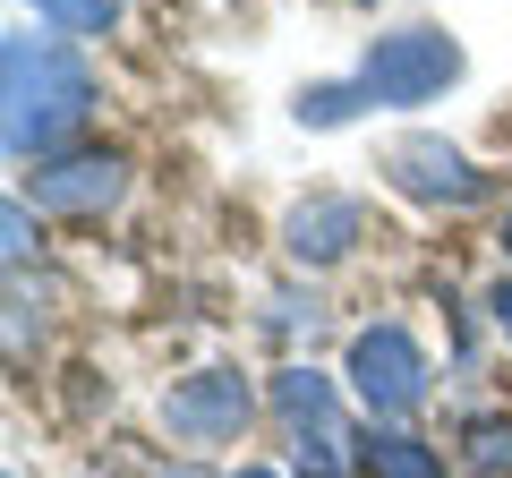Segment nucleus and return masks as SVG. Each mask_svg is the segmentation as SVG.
<instances>
[{
  "mask_svg": "<svg viewBox=\"0 0 512 478\" xmlns=\"http://www.w3.org/2000/svg\"><path fill=\"white\" fill-rule=\"evenodd\" d=\"M103 86H94L86 52L52 26H9L0 43V137H9V163H43V154H69V137L94 120Z\"/></svg>",
  "mask_w": 512,
  "mask_h": 478,
  "instance_id": "nucleus-1",
  "label": "nucleus"
},
{
  "mask_svg": "<svg viewBox=\"0 0 512 478\" xmlns=\"http://www.w3.org/2000/svg\"><path fill=\"white\" fill-rule=\"evenodd\" d=\"M350 393H359V410L376 427H402L427 410V393H436V368H427V350L410 325H359L350 333V359H342Z\"/></svg>",
  "mask_w": 512,
  "mask_h": 478,
  "instance_id": "nucleus-2",
  "label": "nucleus"
},
{
  "mask_svg": "<svg viewBox=\"0 0 512 478\" xmlns=\"http://www.w3.org/2000/svg\"><path fill=\"white\" fill-rule=\"evenodd\" d=\"M350 77H359V94L376 111H410V103H436L461 77V43L444 35V26H393V35H376L359 52Z\"/></svg>",
  "mask_w": 512,
  "mask_h": 478,
  "instance_id": "nucleus-3",
  "label": "nucleus"
},
{
  "mask_svg": "<svg viewBox=\"0 0 512 478\" xmlns=\"http://www.w3.org/2000/svg\"><path fill=\"white\" fill-rule=\"evenodd\" d=\"M154 419H163L171 444H188V453H222V444H239L256 427V393L239 368H197L180 376V385L154 402Z\"/></svg>",
  "mask_w": 512,
  "mask_h": 478,
  "instance_id": "nucleus-4",
  "label": "nucleus"
},
{
  "mask_svg": "<svg viewBox=\"0 0 512 478\" xmlns=\"http://www.w3.org/2000/svg\"><path fill=\"white\" fill-rule=\"evenodd\" d=\"M26 197L60 222H103L111 205L128 197V154L120 146H69V154H43L26 171Z\"/></svg>",
  "mask_w": 512,
  "mask_h": 478,
  "instance_id": "nucleus-5",
  "label": "nucleus"
},
{
  "mask_svg": "<svg viewBox=\"0 0 512 478\" xmlns=\"http://www.w3.org/2000/svg\"><path fill=\"white\" fill-rule=\"evenodd\" d=\"M367 239H376V205H367V197H342V188H316V197H299L291 214H282V257L308 265V274L350 265Z\"/></svg>",
  "mask_w": 512,
  "mask_h": 478,
  "instance_id": "nucleus-6",
  "label": "nucleus"
},
{
  "mask_svg": "<svg viewBox=\"0 0 512 478\" xmlns=\"http://www.w3.org/2000/svg\"><path fill=\"white\" fill-rule=\"evenodd\" d=\"M384 180L402 188L410 205H444V214H461V205H478L487 197V171L470 163V154L453 146V137H436V129H419V137H402V146L384 154Z\"/></svg>",
  "mask_w": 512,
  "mask_h": 478,
  "instance_id": "nucleus-7",
  "label": "nucleus"
},
{
  "mask_svg": "<svg viewBox=\"0 0 512 478\" xmlns=\"http://www.w3.org/2000/svg\"><path fill=\"white\" fill-rule=\"evenodd\" d=\"M274 419L291 427V436H342V385H333L325 368H308V359H291V368L274 376Z\"/></svg>",
  "mask_w": 512,
  "mask_h": 478,
  "instance_id": "nucleus-8",
  "label": "nucleus"
},
{
  "mask_svg": "<svg viewBox=\"0 0 512 478\" xmlns=\"http://www.w3.org/2000/svg\"><path fill=\"white\" fill-rule=\"evenodd\" d=\"M359 453V478H444V453L427 436H410V427H376L367 419V436L350 444Z\"/></svg>",
  "mask_w": 512,
  "mask_h": 478,
  "instance_id": "nucleus-9",
  "label": "nucleus"
},
{
  "mask_svg": "<svg viewBox=\"0 0 512 478\" xmlns=\"http://www.w3.org/2000/svg\"><path fill=\"white\" fill-rule=\"evenodd\" d=\"M461 461H470V478H512V410H478L461 427Z\"/></svg>",
  "mask_w": 512,
  "mask_h": 478,
  "instance_id": "nucleus-10",
  "label": "nucleus"
},
{
  "mask_svg": "<svg viewBox=\"0 0 512 478\" xmlns=\"http://www.w3.org/2000/svg\"><path fill=\"white\" fill-rule=\"evenodd\" d=\"M52 35H69V43H94V35H111L120 26V0H26Z\"/></svg>",
  "mask_w": 512,
  "mask_h": 478,
  "instance_id": "nucleus-11",
  "label": "nucleus"
},
{
  "mask_svg": "<svg viewBox=\"0 0 512 478\" xmlns=\"http://www.w3.org/2000/svg\"><path fill=\"white\" fill-rule=\"evenodd\" d=\"M299 478H359V453H342V436H299Z\"/></svg>",
  "mask_w": 512,
  "mask_h": 478,
  "instance_id": "nucleus-12",
  "label": "nucleus"
},
{
  "mask_svg": "<svg viewBox=\"0 0 512 478\" xmlns=\"http://www.w3.org/2000/svg\"><path fill=\"white\" fill-rule=\"evenodd\" d=\"M0 231H9V239H0L9 274H26V257L43 248V231H35V214H26V197H9V205H0Z\"/></svg>",
  "mask_w": 512,
  "mask_h": 478,
  "instance_id": "nucleus-13",
  "label": "nucleus"
},
{
  "mask_svg": "<svg viewBox=\"0 0 512 478\" xmlns=\"http://www.w3.org/2000/svg\"><path fill=\"white\" fill-rule=\"evenodd\" d=\"M316 316H325V299H316V291H308V299H299V291H282L265 325H274V333H299V325H308V333H316Z\"/></svg>",
  "mask_w": 512,
  "mask_h": 478,
  "instance_id": "nucleus-14",
  "label": "nucleus"
},
{
  "mask_svg": "<svg viewBox=\"0 0 512 478\" xmlns=\"http://www.w3.org/2000/svg\"><path fill=\"white\" fill-rule=\"evenodd\" d=\"M487 325H495V342L512 350V274H504V282L487 291Z\"/></svg>",
  "mask_w": 512,
  "mask_h": 478,
  "instance_id": "nucleus-15",
  "label": "nucleus"
},
{
  "mask_svg": "<svg viewBox=\"0 0 512 478\" xmlns=\"http://www.w3.org/2000/svg\"><path fill=\"white\" fill-rule=\"evenodd\" d=\"M231 478H282V470H265V461H239V470Z\"/></svg>",
  "mask_w": 512,
  "mask_h": 478,
  "instance_id": "nucleus-16",
  "label": "nucleus"
},
{
  "mask_svg": "<svg viewBox=\"0 0 512 478\" xmlns=\"http://www.w3.org/2000/svg\"><path fill=\"white\" fill-rule=\"evenodd\" d=\"M163 478H205V470H197V461H180V470H163Z\"/></svg>",
  "mask_w": 512,
  "mask_h": 478,
  "instance_id": "nucleus-17",
  "label": "nucleus"
},
{
  "mask_svg": "<svg viewBox=\"0 0 512 478\" xmlns=\"http://www.w3.org/2000/svg\"><path fill=\"white\" fill-rule=\"evenodd\" d=\"M504 257H512V205H504Z\"/></svg>",
  "mask_w": 512,
  "mask_h": 478,
  "instance_id": "nucleus-18",
  "label": "nucleus"
}]
</instances>
